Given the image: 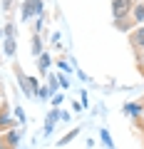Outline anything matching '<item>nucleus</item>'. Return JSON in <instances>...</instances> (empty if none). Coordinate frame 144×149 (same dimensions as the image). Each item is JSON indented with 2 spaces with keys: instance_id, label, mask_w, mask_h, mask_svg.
<instances>
[{
  "instance_id": "f257e3e1",
  "label": "nucleus",
  "mask_w": 144,
  "mask_h": 149,
  "mask_svg": "<svg viewBox=\"0 0 144 149\" xmlns=\"http://www.w3.org/2000/svg\"><path fill=\"white\" fill-rule=\"evenodd\" d=\"M129 13H132V0H112V15L117 20L127 17Z\"/></svg>"
},
{
  "instance_id": "f03ea898",
  "label": "nucleus",
  "mask_w": 144,
  "mask_h": 149,
  "mask_svg": "<svg viewBox=\"0 0 144 149\" xmlns=\"http://www.w3.org/2000/svg\"><path fill=\"white\" fill-rule=\"evenodd\" d=\"M134 45H139V47H144V25L142 27H137V32H134Z\"/></svg>"
},
{
  "instance_id": "7ed1b4c3",
  "label": "nucleus",
  "mask_w": 144,
  "mask_h": 149,
  "mask_svg": "<svg viewBox=\"0 0 144 149\" xmlns=\"http://www.w3.org/2000/svg\"><path fill=\"white\" fill-rule=\"evenodd\" d=\"M132 17L137 22H142L144 20V5H137V8H132Z\"/></svg>"
},
{
  "instance_id": "20e7f679",
  "label": "nucleus",
  "mask_w": 144,
  "mask_h": 149,
  "mask_svg": "<svg viewBox=\"0 0 144 149\" xmlns=\"http://www.w3.org/2000/svg\"><path fill=\"white\" fill-rule=\"evenodd\" d=\"M5 52H8V55H15V40H13V37H8V42H5Z\"/></svg>"
}]
</instances>
